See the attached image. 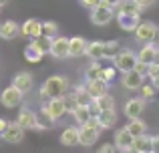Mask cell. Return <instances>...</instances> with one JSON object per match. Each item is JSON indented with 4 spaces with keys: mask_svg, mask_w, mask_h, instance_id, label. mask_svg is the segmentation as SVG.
Returning <instances> with one entry per match:
<instances>
[{
    "mask_svg": "<svg viewBox=\"0 0 159 153\" xmlns=\"http://www.w3.org/2000/svg\"><path fill=\"white\" fill-rule=\"evenodd\" d=\"M66 89H69V79L62 77V75H54V77H48L40 85L39 95L43 101H48V99H54V97H65Z\"/></svg>",
    "mask_w": 159,
    "mask_h": 153,
    "instance_id": "obj_1",
    "label": "cell"
},
{
    "mask_svg": "<svg viewBox=\"0 0 159 153\" xmlns=\"http://www.w3.org/2000/svg\"><path fill=\"white\" fill-rule=\"evenodd\" d=\"M137 63H139L137 52H133L131 48H123V51H119L115 55V59H113V65H115L117 71H121V73L133 71V69L137 67Z\"/></svg>",
    "mask_w": 159,
    "mask_h": 153,
    "instance_id": "obj_2",
    "label": "cell"
},
{
    "mask_svg": "<svg viewBox=\"0 0 159 153\" xmlns=\"http://www.w3.org/2000/svg\"><path fill=\"white\" fill-rule=\"evenodd\" d=\"M43 113L47 115L51 121L57 123L61 117H65L66 109H65V99L62 97H54L48 99V101H43Z\"/></svg>",
    "mask_w": 159,
    "mask_h": 153,
    "instance_id": "obj_3",
    "label": "cell"
},
{
    "mask_svg": "<svg viewBox=\"0 0 159 153\" xmlns=\"http://www.w3.org/2000/svg\"><path fill=\"white\" fill-rule=\"evenodd\" d=\"M157 32H159V28H157L155 22H151V20H141L139 26L135 28V38L143 44H149L157 38Z\"/></svg>",
    "mask_w": 159,
    "mask_h": 153,
    "instance_id": "obj_4",
    "label": "cell"
},
{
    "mask_svg": "<svg viewBox=\"0 0 159 153\" xmlns=\"http://www.w3.org/2000/svg\"><path fill=\"white\" fill-rule=\"evenodd\" d=\"M115 8L107 6V4H99V6L91 8V22L95 24V26H107L109 22L113 20V16H115Z\"/></svg>",
    "mask_w": 159,
    "mask_h": 153,
    "instance_id": "obj_5",
    "label": "cell"
},
{
    "mask_svg": "<svg viewBox=\"0 0 159 153\" xmlns=\"http://www.w3.org/2000/svg\"><path fill=\"white\" fill-rule=\"evenodd\" d=\"M22 99H24V93L18 91L14 85L6 87V89L0 93V103H2V107H6V109H14V107H18L20 103H22Z\"/></svg>",
    "mask_w": 159,
    "mask_h": 153,
    "instance_id": "obj_6",
    "label": "cell"
},
{
    "mask_svg": "<svg viewBox=\"0 0 159 153\" xmlns=\"http://www.w3.org/2000/svg\"><path fill=\"white\" fill-rule=\"evenodd\" d=\"M133 135L129 133L127 127H123V129H117L115 133V147L117 151L121 153H133Z\"/></svg>",
    "mask_w": 159,
    "mask_h": 153,
    "instance_id": "obj_7",
    "label": "cell"
},
{
    "mask_svg": "<svg viewBox=\"0 0 159 153\" xmlns=\"http://www.w3.org/2000/svg\"><path fill=\"white\" fill-rule=\"evenodd\" d=\"M24 131L26 129L18 121H12V123H8L6 131L2 133V139L6 143H20V141H24Z\"/></svg>",
    "mask_w": 159,
    "mask_h": 153,
    "instance_id": "obj_8",
    "label": "cell"
},
{
    "mask_svg": "<svg viewBox=\"0 0 159 153\" xmlns=\"http://www.w3.org/2000/svg\"><path fill=\"white\" fill-rule=\"evenodd\" d=\"M145 111V101L141 97H135V99H129L123 107V113L127 119H139Z\"/></svg>",
    "mask_w": 159,
    "mask_h": 153,
    "instance_id": "obj_9",
    "label": "cell"
},
{
    "mask_svg": "<svg viewBox=\"0 0 159 153\" xmlns=\"http://www.w3.org/2000/svg\"><path fill=\"white\" fill-rule=\"evenodd\" d=\"M143 83H145V77L141 73H137L135 69L129 73H123V77H121V85L129 91H139L143 87Z\"/></svg>",
    "mask_w": 159,
    "mask_h": 153,
    "instance_id": "obj_10",
    "label": "cell"
},
{
    "mask_svg": "<svg viewBox=\"0 0 159 153\" xmlns=\"http://www.w3.org/2000/svg\"><path fill=\"white\" fill-rule=\"evenodd\" d=\"M51 56H54V59H66V56H69V38H66V36L57 34L52 38Z\"/></svg>",
    "mask_w": 159,
    "mask_h": 153,
    "instance_id": "obj_11",
    "label": "cell"
},
{
    "mask_svg": "<svg viewBox=\"0 0 159 153\" xmlns=\"http://www.w3.org/2000/svg\"><path fill=\"white\" fill-rule=\"evenodd\" d=\"M20 34L26 36V38H36V36H40L43 34V20L28 18L24 24H20Z\"/></svg>",
    "mask_w": 159,
    "mask_h": 153,
    "instance_id": "obj_12",
    "label": "cell"
},
{
    "mask_svg": "<svg viewBox=\"0 0 159 153\" xmlns=\"http://www.w3.org/2000/svg\"><path fill=\"white\" fill-rule=\"evenodd\" d=\"M99 137H101V127H91V125L81 127V145L91 147L97 143Z\"/></svg>",
    "mask_w": 159,
    "mask_h": 153,
    "instance_id": "obj_13",
    "label": "cell"
},
{
    "mask_svg": "<svg viewBox=\"0 0 159 153\" xmlns=\"http://www.w3.org/2000/svg\"><path fill=\"white\" fill-rule=\"evenodd\" d=\"M12 85H14L18 91H22V93L26 95L28 91L32 89V85H34V77H32L30 73H26V71L16 73V75L12 77Z\"/></svg>",
    "mask_w": 159,
    "mask_h": 153,
    "instance_id": "obj_14",
    "label": "cell"
},
{
    "mask_svg": "<svg viewBox=\"0 0 159 153\" xmlns=\"http://www.w3.org/2000/svg\"><path fill=\"white\" fill-rule=\"evenodd\" d=\"M16 121H18L24 129H39V113H34V111H30V109H20Z\"/></svg>",
    "mask_w": 159,
    "mask_h": 153,
    "instance_id": "obj_15",
    "label": "cell"
},
{
    "mask_svg": "<svg viewBox=\"0 0 159 153\" xmlns=\"http://www.w3.org/2000/svg\"><path fill=\"white\" fill-rule=\"evenodd\" d=\"M85 87H87V91L91 93L93 99L103 97V95L109 93V83L103 81V79H91V81H85Z\"/></svg>",
    "mask_w": 159,
    "mask_h": 153,
    "instance_id": "obj_16",
    "label": "cell"
},
{
    "mask_svg": "<svg viewBox=\"0 0 159 153\" xmlns=\"http://www.w3.org/2000/svg\"><path fill=\"white\" fill-rule=\"evenodd\" d=\"M61 143L66 145V147L81 145V129H79V127H66L61 133Z\"/></svg>",
    "mask_w": 159,
    "mask_h": 153,
    "instance_id": "obj_17",
    "label": "cell"
},
{
    "mask_svg": "<svg viewBox=\"0 0 159 153\" xmlns=\"http://www.w3.org/2000/svg\"><path fill=\"white\" fill-rule=\"evenodd\" d=\"M20 34V24L14 20H4L0 24V38L2 40H12Z\"/></svg>",
    "mask_w": 159,
    "mask_h": 153,
    "instance_id": "obj_18",
    "label": "cell"
},
{
    "mask_svg": "<svg viewBox=\"0 0 159 153\" xmlns=\"http://www.w3.org/2000/svg\"><path fill=\"white\" fill-rule=\"evenodd\" d=\"M133 153H153V137L151 135H139L133 139Z\"/></svg>",
    "mask_w": 159,
    "mask_h": 153,
    "instance_id": "obj_19",
    "label": "cell"
},
{
    "mask_svg": "<svg viewBox=\"0 0 159 153\" xmlns=\"http://www.w3.org/2000/svg\"><path fill=\"white\" fill-rule=\"evenodd\" d=\"M117 22H119L121 30L135 32V28L139 26V22H141V16H137V14H117Z\"/></svg>",
    "mask_w": 159,
    "mask_h": 153,
    "instance_id": "obj_20",
    "label": "cell"
},
{
    "mask_svg": "<svg viewBox=\"0 0 159 153\" xmlns=\"http://www.w3.org/2000/svg\"><path fill=\"white\" fill-rule=\"evenodd\" d=\"M87 47H89V43L83 36L69 38V56H83L87 52Z\"/></svg>",
    "mask_w": 159,
    "mask_h": 153,
    "instance_id": "obj_21",
    "label": "cell"
},
{
    "mask_svg": "<svg viewBox=\"0 0 159 153\" xmlns=\"http://www.w3.org/2000/svg\"><path fill=\"white\" fill-rule=\"evenodd\" d=\"M155 51H157V47L153 43L143 44V48L137 52V59H139L141 63H145V65H153L155 63Z\"/></svg>",
    "mask_w": 159,
    "mask_h": 153,
    "instance_id": "obj_22",
    "label": "cell"
},
{
    "mask_svg": "<svg viewBox=\"0 0 159 153\" xmlns=\"http://www.w3.org/2000/svg\"><path fill=\"white\" fill-rule=\"evenodd\" d=\"M143 8L135 2V0H121V4L117 6V14H137L141 16Z\"/></svg>",
    "mask_w": 159,
    "mask_h": 153,
    "instance_id": "obj_23",
    "label": "cell"
},
{
    "mask_svg": "<svg viewBox=\"0 0 159 153\" xmlns=\"http://www.w3.org/2000/svg\"><path fill=\"white\" fill-rule=\"evenodd\" d=\"M125 127L129 129V133H131L133 137H139V135H145V133H147V123L141 121V117L139 119H129V123Z\"/></svg>",
    "mask_w": 159,
    "mask_h": 153,
    "instance_id": "obj_24",
    "label": "cell"
},
{
    "mask_svg": "<svg viewBox=\"0 0 159 153\" xmlns=\"http://www.w3.org/2000/svg\"><path fill=\"white\" fill-rule=\"evenodd\" d=\"M103 44H105V40H93V43H89L85 55L91 61H101L103 59Z\"/></svg>",
    "mask_w": 159,
    "mask_h": 153,
    "instance_id": "obj_25",
    "label": "cell"
},
{
    "mask_svg": "<svg viewBox=\"0 0 159 153\" xmlns=\"http://www.w3.org/2000/svg\"><path fill=\"white\" fill-rule=\"evenodd\" d=\"M73 117H75V121H77V125H87L89 123V119L93 117L91 115V107L89 105H79V109L73 113Z\"/></svg>",
    "mask_w": 159,
    "mask_h": 153,
    "instance_id": "obj_26",
    "label": "cell"
},
{
    "mask_svg": "<svg viewBox=\"0 0 159 153\" xmlns=\"http://www.w3.org/2000/svg\"><path fill=\"white\" fill-rule=\"evenodd\" d=\"M32 47H36L43 55H51V44H52V38L51 36H44V34H40V36H36V38H32Z\"/></svg>",
    "mask_w": 159,
    "mask_h": 153,
    "instance_id": "obj_27",
    "label": "cell"
},
{
    "mask_svg": "<svg viewBox=\"0 0 159 153\" xmlns=\"http://www.w3.org/2000/svg\"><path fill=\"white\" fill-rule=\"evenodd\" d=\"M99 121H101V127H103V129H111V127L117 123V113H115V109H105V111H101V115H99Z\"/></svg>",
    "mask_w": 159,
    "mask_h": 153,
    "instance_id": "obj_28",
    "label": "cell"
},
{
    "mask_svg": "<svg viewBox=\"0 0 159 153\" xmlns=\"http://www.w3.org/2000/svg\"><path fill=\"white\" fill-rule=\"evenodd\" d=\"M121 51V43L119 40H105L103 44V59H115V55Z\"/></svg>",
    "mask_w": 159,
    "mask_h": 153,
    "instance_id": "obj_29",
    "label": "cell"
},
{
    "mask_svg": "<svg viewBox=\"0 0 159 153\" xmlns=\"http://www.w3.org/2000/svg\"><path fill=\"white\" fill-rule=\"evenodd\" d=\"M75 97H77L79 105H91V103H93V97H91V93L87 91L85 85L75 87Z\"/></svg>",
    "mask_w": 159,
    "mask_h": 153,
    "instance_id": "obj_30",
    "label": "cell"
},
{
    "mask_svg": "<svg viewBox=\"0 0 159 153\" xmlns=\"http://www.w3.org/2000/svg\"><path fill=\"white\" fill-rule=\"evenodd\" d=\"M101 71H103L101 63H99V61H91V63L87 65V69H85V81L99 79V77H101Z\"/></svg>",
    "mask_w": 159,
    "mask_h": 153,
    "instance_id": "obj_31",
    "label": "cell"
},
{
    "mask_svg": "<svg viewBox=\"0 0 159 153\" xmlns=\"http://www.w3.org/2000/svg\"><path fill=\"white\" fill-rule=\"evenodd\" d=\"M43 56L44 55L36 47H32V44H28V47L24 48V59H26L28 63H40V61H43Z\"/></svg>",
    "mask_w": 159,
    "mask_h": 153,
    "instance_id": "obj_32",
    "label": "cell"
},
{
    "mask_svg": "<svg viewBox=\"0 0 159 153\" xmlns=\"http://www.w3.org/2000/svg\"><path fill=\"white\" fill-rule=\"evenodd\" d=\"M93 103L99 107L101 111H105V109H115V99L111 97V95H103V97H97V99H93Z\"/></svg>",
    "mask_w": 159,
    "mask_h": 153,
    "instance_id": "obj_33",
    "label": "cell"
},
{
    "mask_svg": "<svg viewBox=\"0 0 159 153\" xmlns=\"http://www.w3.org/2000/svg\"><path fill=\"white\" fill-rule=\"evenodd\" d=\"M43 34L54 38V36L58 34V24L54 22V20H43Z\"/></svg>",
    "mask_w": 159,
    "mask_h": 153,
    "instance_id": "obj_34",
    "label": "cell"
},
{
    "mask_svg": "<svg viewBox=\"0 0 159 153\" xmlns=\"http://www.w3.org/2000/svg\"><path fill=\"white\" fill-rule=\"evenodd\" d=\"M141 99H143V101L145 103H147V101H151V99L153 97H155V87H153V83H143V87H141Z\"/></svg>",
    "mask_w": 159,
    "mask_h": 153,
    "instance_id": "obj_35",
    "label": "cell"
},
{
    "mask_svg": "<svg viewBox=\"0 0 159 153\" xmlns=\"http://www.w3.org/2000/svg\"><path fill=\"white\" fill-rule=\"evenodd\" d=\"M65 109H66V113H70L73 115L75 111L79 109V101H77V97H75V93H70V95H65Z\"/></svg>",
    "mask_w": 159,
    "mask_h": 153,
    "instance_id": "obj_36",
    "label": "cell"
},
{
    "mask_svg": "<svg viewBox=\"0 0 159 153\" xmlns=\"http://www.w3.org/2000/svg\"><path fill=\"white\" fill-rule=\"evenodd\" d=\"M115 77H117V67L113 65V67H103L101 77H99V79H103V81H107L109 85H111V83L115 81Z\"/></svg>",
    "mask_w": 159,
    "mask_h": 153,
    "instance_id": "obj_37",
    "label": "cell"
},
{
    "mask_svg": "<svg viewBox=\"0 0 159 153\" xmlns=\"http://www.w3.org/2000/svg\"><path fill=\"white\" fill-rule=\"evenodd\" d=\"M52 123H54V121H51V119H48L47 115L43 113V111L39 113V129H51Z\"/></svg>",
    "mask_w": 159,
    "mask_h": 153,
    "instance_id": "obj_38",
    "label": "cell"
},
{
    "mask_svg": "<svg viewBox=\"0 0 159 153\" xmlns=\"http://www.w3.org/2000/svg\"><path fill=\"white\" fill-rule=\"evenodd\" d=\"M97 153H117V147H115V143H103L97 149Z\"/></svg>",
    "mask_w": 159,
    "mask_h": 153,
    "instance_id": "obj_39",
    "label": "cell"
},
{
    "mask_svg": "<svg viewBox=\"0 0 159 153\" xmlns=\"http://www.w3.org/2000/svg\"><path fill=\"white\" fill-rule=\"evenodd\" d=\"M149 67H151V65H145V63H141V61H139V63H137V67H135V71L141 73L143 77H149Z\"/></svg>",
    "mask_w": 159,
    "mask_h": 153,
    "instance_id": "obj_40",
    "label": "cell"
},
{
    "mask_svg": "<svg viewBox=\"0 0 159 153\" xmlns=\"http://www.w3.org/2000/svg\"><path fill=\"white\" fill-rule=\"evenodd\" d=\"M79 2H81V6H85V8H95V6H99V4L103 2V0H79Z\"/></svg>",
    "mask_w": 159,
    "mask_h": 153,
    "instance_id": "obj_41",
    "label": "cell"
},
{
    "mask_svg": "<svg viewBox=\"0 0 159 153\" xmlns=\"http://www.w3.org/2000/svg\"><path fill=\"white\" fill-rule=\"evenodd\" d=\"M135 2H137V4H139V6H141V8L145 10V8L153 6V4H155V0H135Z\"/></svg>",
    "mask_w": 159,
    "mask_h": 153,
    "instance_id": "obj_42",
    "label": "cell"
},
{
    "mask_svg": "<svg viewBox=\"0 0 159 153\" xmlns=\"http://www.w3.org/2000/svg\"><path fill=\"white\" fill-rule=\"evenodd\" d=\"M8 123H10V121H6V119H4V117H0V137H2V133H4V131H6Z\"/></svg>",
    "mask_w": 159,
    "mask_h": 153,
    "instance_id": "obj_43",
    "label": "cell"
},
{
    "mask_svg": "<svg viewBox=\"0 0 159 153\" xmlns=\"http://www.w3.org/2000/svg\"><path fill=\"white\" fill-rule=\"evenodd\" d=\"M103 4H107V6H111V8H117L121 4V0H103Z\"/></svg>",
    "mask_w": 159,
    "mask_h": 153,
    "instance_id": "obj_44",
    "label": "cell"
},
{
    "mask_svg": "<svg viewBox=\"0 0 159 153\" xmlns=\"http://www.w3.org/2000/svg\"><path fill=\"white\" fill-rule=\"evenodd\" d=\"M153 153H159V135L153 137Z\"/></svg>",
    "mask_w": 159,
    "mask_h": 153,
    "instance_id": "obj_45",
    "label": "cell"
},
{
    "mask_svg": "<svg viewBox=\"0 0 159 153\" xmlns=\"http://www.w3.org/2000/svg\"><path fill=\"white\" fill-rule=\"evenodd\" d=\"M149 79H151V83H153V87H155V89H159V73H157V75H155V77H149Z\"/></svg>",
    "mask_w": 159,
    "mask_h": 153,
    "instance_id": "obj_46",
    "label": "cell"
},
{
    "mask_svg": "<svg viewBox=\"0 0 159 153\" xmlns=\"http://www.w3.org/2000/svg\"><path fill=\"white\" fill-rule=\"evenodd\" d=\"M155 65H159V47H157V51H155Z\"/></svg>",
    "mask_w": 159,
    "mask_h": 153,
    "instance_id": "obj_47",
    "label": "cell"
},
{
    "mask_svg": "<svg viewBox=\"0 0 159 153\" xmlns=\"http://www.w3.org/2000/svg\"><path fill=\"white\" fill-rule=\"evenodd\" d=\"M6 4H8V0H0V8H4Z\"/></svg>",
    "mask_w": 159,
    "mask_h": 153,
    "instance_id": "obj_48",
    "label": "cell"
}]
</instances>
